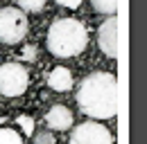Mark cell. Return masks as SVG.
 Here are the masks:
<instances>
[{
  "label": "cell",
  "mask_w": 147,
  "mask_h": 144,
  "mask_svg": "<svg viewBox=\"0 0 147 144\" xmlns=\"http://www.w3.org/2000/svg\"><path fill=\"white\" fill-rule=\"evenodd\" d=\"M77 104L88 117H113L118 110V79L111 72H93L84 77L77 90Z\"/></svg>",
  "instance_id": "6da1fadb"
},
{
  "label": "cell",
  "mask_w": 147,
  "mask_h": 144,
  "mask_svg": "<svg viewBox=\"0 0 147 144\" xmlns=\"http://www.w3.org/2000/svg\"><path fill=\"white\" fill-rule=\"evenodd\" d=\"M86 45H88V32L84 23L75 18L55 20L48 29V50L59 59L77 56L79 52H84Z\"/></svg>",
  "instance_id": "7a4b0ae2"
},
{
  "label": "cell",
  "mask_w": 147,
  "mask_h": 144,
  "mask_svg": "<svg viewBox=\"0 0 147 144\" xmlns=\"http://www.w3.org/2000/svg\"><path fill=\"white\" fill-rule=\"evenodd\" d=\"M27 34V18L16 7H2L0 9V41L7 45L20 43Z\"/></svg>",
  "instance_id": "3957f363"
},
{
  "label": "cell",
  "mask_w": 147,
  "mask_h": 144,
  "mask_svg": "<svg viewBox=\"0 0 147 144\" xmlns=\"http://www.w3.org/2000/svg\"><path fill=\"white\" fill-rule=\"evenodd\" d=\"M30 83V74L20 63H2L0 65V92L5 97H20Z\"/></svg>",
  "instance_id": "277c9868"
},
{
  "label": "cell",
  "mask_w": 147,
  "mask_h": 144,
  "mask_svg": "<svg viewBox=\"0 0 147 144\" xmlns=\"http://www.w3.org/2000/svg\"><path fill=\"white\" fill-rule=\"evenodd\" d=\"M70 144H113V135L97 122H84L73 131Z\"/></svg>",
  "instance_id": "5b68a950"
},
{
  "label": "cell",
  "mask_w": 147,
  "mask_h": 144,
  "mask_svg": "<svg viewBox=\"0 0 147 144\" xmlns=\"http://www.w3.org/2000/svg\"><path fill=\"white\" fill-rule=\"evenodd\" d=\"M97 45L109 59L118 56V20L111 16L107 18L97 29Z\"/></svg>",
  "instance_id": "8992f818"
},
{
  "label": "cell",
  "mask_w": 147,
  "mask_h": 144,
  "mask_svg": "<svg viewBox=\"0 0 147 144\" xmlns=\"http://www.w3.org/2000/svg\"><path fill=\"white\" fill-rule=\"evenodd\" d=\"M45 124H48V131H66V128L73 126V113H70L66 106L57 104V106H52L48 110Z\"/></svg>",
  "instance_id": "52a82bcc"
},
{
  "label": "cell",
  "mask_w": 147,
  "mask_h": 144,
  "mask_svg": "<svg viewBox=\"0 0 147 144\" xmlns=\"http://www.w3.org/2000/svg\"><path fill=\"white\" fill-rule=\"evenodd\" d=\"M48 86L57 92H66V90L73 88V74L68 68H55V70L50 72V77H48Z\"/></svg>",
  "instance_id": "ba28073f"
},
{
  "label": "cell",
  "mask_w": 147,
  "mask_h": 144,
  "mask_svg": "<svg viewBox=\"0 0 147 144\" xmlns=\"http://www.w3.org/2000/svg\"><path fill=\"white\" fill-rule=\"evenodd\" d=\"M91 2H93V9L97 14H109V16H113L115 9H118V0H91Z\"/></svg>",
  "instance_id": "9c48e42d"
},
{
  "label": "cell",
  "mask_w": 147,
  "mask_h": 144,
  "mask_svg": "<svg viewBox=\"0 0 147 144\" xmlns=\"http://www.w3.org/2000/svg\"><path fill=\"white\" fill-rule=\"evenodd\" d=\"M0 144H23V137L14 128H0Z\"/></svg>",
  "instance_id": "30bf717a"
},
{
  "label": "cell",
  "mask_w": 147,
  "mask_h": 144,
  "mask_svg": "<svg viewBox=\"0 0 147 144\" xmlns=\"http://www.w3.org/2000/svg\"><path fill=\"white\" fill-rule=\"evenodd\" d=\"M16 2H18L20 11L25 14V11H41L48 0H16Z\"/></svg>",
  "instance_id": "8fae6325"
},
{
  "label": "cell",
  "mask_w": 147,
  "mask_h": 144,
  "mask_svg": "<svg viewBox=\"0 0 147 144\" xmlns=\"http://www.w3.org/2000/svg\"><path fill=\"white\" fill-rule=\"evenodd\" d=\"M34 144H55V135L45 128V131H38L34 133Z\"/></svg>",
  "instance_id": "7c38bea8"
},
{
  "label": "cell",
  "mask_w": 147,
  "mask_h": 144,
  "mask_svg": "<svg viewBox=\"0 0 147 144\" xmlns=\"http://www.w3.org/2000/svg\"><path fill=\"white\" fill-rule=\"evenodd\" d=\"M18 126L25 131V133H27V135H30V133H34V119H32V117L20 115V117H18Z\"/></svg>",
  "instance_id": "4fadbf2b"
},
{
  "label": "cell",
  "mask_w": 147,
  "mask_h": 144,
  "mask_svg": "<svg viewBox=\"0 0 147 144\" xmlns=\"http://www.w3.org/2000/svg\"><path fill=\"white\" fill-rule=\"evenodd\" d=\"M25 61H36V47L34 45H27V47H23V54H20Z\"/></svg>",
  "instance_id": "5bb4252c"
},
{
  "label": "cell",
  "mask_w": 147,
  "mask_h": 144,
  "mask_svg": "<svg viewBox=\"0 0 147 144\" xmlns=\"http://www.w3.org/2000/svg\"><path fill=\"white\" fill-rule=\"evenodd\" d=\"M57 5H61V7H68V9H77V7L82 5V0H57Z\"/></svg>",
  "instance_id": "9a60e30c"
}]
</instances>
